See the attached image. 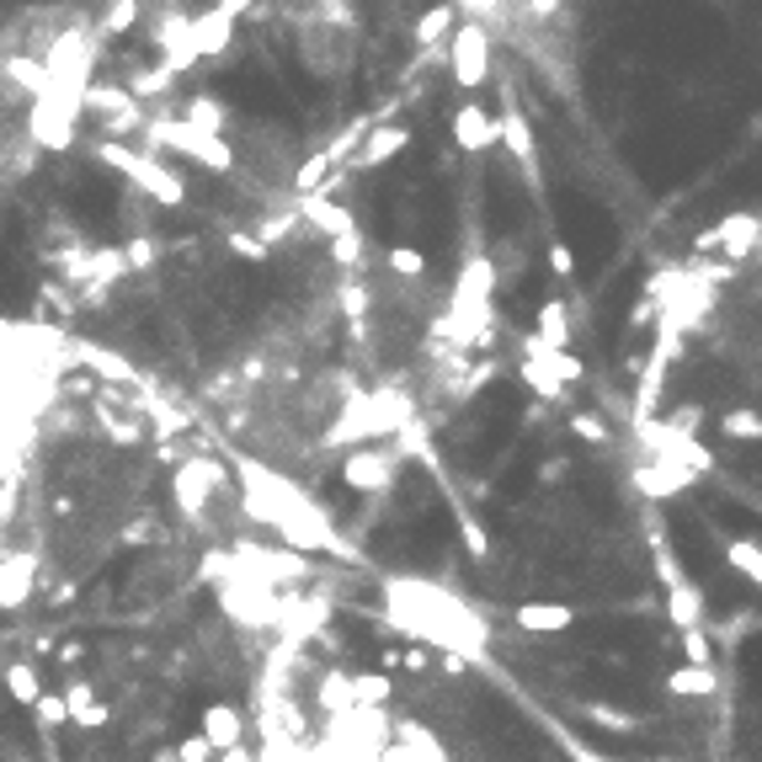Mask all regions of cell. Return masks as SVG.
Instances as JSON below:
<instances>
[{
  "label": "cell",
  "mask_w": 762,
  "mask_h": 762,
  "mask_svg": "<svg viewBox=\"0 0 762 762\" xmlns=\"http://www.w3.org/2000/svg\"><path fill=\"white\" fill-rule=\"evenodd\" d=\"M666 693H677V698H714L720 693V666H677V672H666Z\"/></svg>",
  "instance_id": "25"
},
{
  "label": "cell",
  "mask_w": 762,
  "mask_h": 762,
  "mask_svg": "<svg viewBox=\"0 0 762 762\" xmlns=\"http://www.w3.org/2000/svg\"><path fill=\"white\" fill-rule=\"evenodd\" d=\"M139 6H166V0H139Z\"/></svg>",
  "instance_id": "49"
},
{
  "label": "cell",
  "mask_w": 762,
  "mask_h": 762,
  "mask_svg": "<svg viewBox=\"0 0 762 762\" xmlns=\"http://www.w3.org/2000/svg\"><path fill=\"white\" fill-rule=\"evenodd\" d=\"M394 683L384 672H352V710H384Z\"/></svg>",
  "instance_id": "28"
},
{
  "label": "cell",
  "mask_w": 762,
  "mask_h": 762,
  "mask_svg": "<svg viewBox=\"0 0 762 762\" xmlns=\"http://www.w3.org/2000/svg\"><path fill=\"white\" fill-rule=\"evenodd\" d=\"M299 59L310 65L315 75H331L346 70L352 65V32H336V27H310L304 32V43H299Z\"/></svg>",
  "instance_id": "13"
},
{
  "label": "cell",
  "mask_w": 762,
  "mask_h": 762,
  "mask_svg": "<svg viewBox=\"0 0 762 762\" xmlns=\"http://www.w3.org/2000/svg\"><path fill=\"white\" fill-rule=\"evenodd\" d=\"M315 704L325 714H346V710H352V672H325V683H320Z\"/></svg>",
  "instance_id": "31"
},
{
  "label": "cell",
  "mask_w": 762,
  "mask_h": 762,
  "mask_svg": "<svg viewBox=\"0 0 762 762\" xmlns=\"http://www.w3.org/2000/svg\"><path fill=\"white\" fill-rule=\"evenodd\" d=\"M235 475H241L246 517L267 522L277 539H289L294 555H342V560H352V549H346L342 534L331 528L325 507L310 501L294 480H283L277 469H267L262 459H251V453H235Z\"/></svg>",
  "instance_id": "1"
},
{
  "label": "cell",
  "mask_w": 762,
  "mask_h": 762,
  "mask_svg": "<svg viewBox=\"0 0 762 762\" xmlns=\"http://www.w3.org/2000/svg\"><path fill=\"white\" fill-rule=\"evenodd\" d=\"M534 336H539L544 346H570V304L566 299H544L539 304V320H534Z\"/></svg>",
  "instance_id": "26"
},
{
  "label": "cell",
  "mask_w": 762,
  "mask_h": 762,
  "mask_svg": "<svg viewBox=\"0 0 762 762\" xmlns=\"http://www.w3.org/2000/svg\"><path fill=\"white\" fill-rule=\"evenodd\" d=\"M411 149V128L406 124H369V134L352 145V166L358 172H379V166H390L394 155H406Z\"/></svg>",
  "instance_id": "14"
},
{
  "label": "cell",
  "mask_w": 762,
  "mask_h": 762,
  "mask_svg": "<svg viewBox=\"0 0 762 762\" xmlns=\"http://www.w3.org/2000/svg\"><path fill=\"white\" fill-rule=\"evenodd\" d=\"M379 762H453L448 758V746L427 725H417V720H400L390 731V741H384V752H379Z\"/></svg>",
  "instance_id": "11"
},
{
  "label": "cell",
  "mask_w": 762,
  "mask_h": 762,
  "mask_svg": "<svg viewBox=\"0 0 762 762\" xmlns=\"http://www.w3.org/2000/svg\"><path fill=\"white\" fill-rule=\"evenodd\" d=\"M693 486V475L672 453H656L651 465H639L635 469V491L645 496V501H666V496H677V491H688Z\"/></svg>",
  "instance_id": "18"
},
{
  "label": "cell",
  "mask_w": 762,
  "mask_h": 762,
  "mask_svg": "<svg viewBox=\"0 0 762 762\" xmlns=\"http://www.w3.org/2000/svg\"><path fill=\"white\" fill-rule=\"evenodd\" d=\"M149 139L160 149H176V155H187V160H197L203 172H235L241 166V155H235V145L229 139H214V134H197V128H187L182 118H149Z\"/></svg>",
  "instance_id": "4"
},
{
  "label": "cell",
  "mask_w": 762,
  "mask_h": 762,
  "mask_svg": "<svg viewBox=\"0 0 762 762\" xmlns=\"http://www.w3.org/2000/svg\"><path fill=\"white\" fill-rule=\"evenodd\" d=\"M229 43H235V17H224V11H203V17H193V27H187V49H182V65H197V59H219V53H229Z\"/></svg>",
  "instance_id": "12"
},
{
  "label": "cell",
  "mask_w": 762,
  "mask_h": 762,
  "mask_svg": "<svg viewBox=\"0 0 762 762\" xmlns=\"http://www.w3.org/2000/svg\"><path fill=\"white\" fill-rule=\"evenodd\" d=\"M496 145H507L512 149V160H522V166L534 172L539 145H534V128H528V118H522L517 107H501V113H496Z\"/></svg>",
  "instance_id": "22"
},
{
  "label": "cell",
  "mask_w": 762,
  "mask_h": 762,
  "mask_svg": "<svg viewBox=\"0 0 762 762\" xmlns=\"http://www.w3.org/2000/svg\"><path fill=\"white\" fill-rule=\"evenodd\" d=\"M666 618L677 624V629H704V592L693 587L688 576H677V570L666 566Z\"/></svg>",
  "instance_id": "19"
},
{
  "label": "cell",
  "mask_w": 762,
  "mask_h": 762,
  "mask_svg": "<svg viewBox=\"0 0 762 762\" xmlns=\"http://www.w3.org/2000/svg\"><path fill=\"white\" fill-rule=\"evenodd\" d=\"M172 758H176V762H214V746H208L203 736H187V741H182V746L172 752Z\"/></svg>",
  "instance_id": "40"
},
{
  "label": "cell",
  "mask_w": 762,
  "mask_h": 762,
  "mask_svg": "<svg viewBox=\"0 0 762 762\" xmlns=\"http://www.w3.org/2000/svg\"><path fill=\"white\" fill-rule=\"evenodd\" d=\"M6 693H11L22 710H32V698L43 693V672H38L32 662H11L6 666Z\"/></svg>",
  "instance_id": "30"
},
{
  "label": "cell",
  "mask_w": 762,
  "mask_h": 762,
  "mask_svg": "<svg viewBox=\"0 0 762 762\" xmlns=\"http://www.w3.org/2000/svg\"><path fill=\"white\" fill-rule=\"evenodd\" d=\"M224 491V465L219 459H208V453H197V459H182L172 475V501L176 512L197 522V517L208 512V501Z\"/></svg>",
  "instance_id": "8"
},
{
  "label": "cell",
  "mask_w": 762,
  "mask_h": 762,
  "mask_svg": "<svg viewBox=\"0 0 762 762\" xmlns=\"http://www.w3.org/2000/svg\"><path fill=\"white\" fill-rule=\"evenodd\" d=\"M725 560H731V566L752 582V587L762 582V549H758V539H731V544H725Z\"/></svg>",
  "instance_id": "32"
},
{
  "label": "cell",
  "mask_w": 762,
  "mask_h": 762,
  "mask_svg": "<svg viewBox=\"0 0 762 762\" xmlns=\"http://www.w3.org/2000/svg\"><path fill=\"white\" fill-rule=\"evenodd\" d=\"M384 267H390L394 277H421V272H427V256H421V246H390L384 251Z\"/></svg>",
  "instance_id": "35"
},
{
  "label": "cell",
  "mask_w": 762,
  "mask_h": 762,
  "mask_svg": "<svg viewBox=\"0 0 762 762\" xmlns=\"http://www.w3.org/2000/svg\"><path fill=\"white\" fill-rule=\"evenodd\" d=\"M197 736L208 741L214 752H229V746H241L246 741V714L235 710V704H208L203 710V731Z\"/></svg>",
  "instance_id": "20"
},
{
  "label": "cell",
  "mask_w": 762,
  "mask_h": 762,
  "mask_svg": "<svg viewBox=\"0 0 762 762\" xmlns=\"http://www.w3.org/2000/svg\"><path fill=\"white\" fill-rule=\"evenodd\" d=\"M251 6H256V0H214V11H224V17H235V22L246 17Z\"/></svg>",
  "instance_id": "47"
},
{
  "label": "cell",
  "mask_w": 762,
  "mask_h": 762,
  "mask_svg": "<svg viewBox=\"0 0 762 762\" xmlns=\"http://www.w3.org/2000/svg\"><path fill=\"white\" fill-rule=\"evenodd\" d=\"M453 27H459V11H453L448 0H438V6H427L417 22H411V38H417L421 49H432V43H443Z\"/></svg>",
  "instance_id": "27"
},
{
  "label": "cell",
  "mask_w": 762,
  "mask_h": 762,
  "mask_svg": "<svg viewBox=\"0 0 762 762\" xmlns=\"http://www.w3.org/2000/svg\"><path fill=\"white\" fill-rule=\"evenodd\" d=\"M570 427H576L582 438H592V443H603V438H608V432H603V427H597L592 417H570Z\"/></svg>",
  "instance_id": "46"
},
{
  "label": "cell",
  "mask_w": 762,
  "mask_h": 762,
  "mask_svg": "<svg viewBox=\"0 0 762 762\" xmlns=\"http://www.w3.org/2000/svg\"><path fill=\"white\" fill-rule=\"evenodd\" d=\"M214 762H256V758H251V746H246V741H241V746H229V752H219V758H214Z\"/></svg>",
  "instance_id": "48"
},
{
  "label": "cell",
  "mask_w": 762,
  "mask_h": 762,
  "mask_svg": "<svg viewBox=\"0 0 762 762\" xmlns=\"http://www.w3.org/2000/svg\"><path fill=\"white\" fill-rule=\"evenodd\" d=\"M229 251H235V256H246V262H262V256H267V246H262L256 235H229Z\"/></svg>",
  "instance_id": "42"
},
{
  "label": "cell",
  "mask_w": 762,
  "mask_h": 762,
  "mask_svg": "<svg viewBox=\"0 0 762 762\" xmlns=\"http://www.w3.org/2000/svg\"><path fill=\"white\" fill-rule=\"evenodd\" d=\"M512 624L522 635H560V629L576 624V608L570 603H522L512 614Z\"/></svg>",
  "instance_id": "21"
},
{
  "label": "cell",
  "mask_w": 762,
  "mask_h": 762,
  "mask_svg": "<svg viewBox=\"0 0 762 762\" xmlns=\"http://www.w3.org/2000/svg\"><path fill=\"white\" fill-rule=\"evenodd\" d=\"M762 241L758 214H725L710 235H698V251H725V256H752Z\"/></svg>",
  "instance_id": "17"
},
{
  "label": "cell",
  "mask_w": 762,
  "mask_h": 762,
  "mask_svg": "<svg viewBox=\"0 0 762 762\" xmlns=\"http://www.w3.org/2000/svg\"><path fill=\"white\" fill-rule=\"evenodd\" d=\"M394 475H400V453L394 448H379V443H363V448H346L342 459V480L352 491L363 496H384L394 486Z\"/></svg>",
  "instance_id": "9"
},
{
  "label": "cell",
  "mask_w": 762,
  "mask_h": 762,
  "mask_svg": "<svg viewBox=\"0 0 762 762\" xmlns=\"http://www.w3.org/2000/svg\"><path fill=\"white\" fill-rule=\"evenodd\" d=\"M139 0H113L107 11H101V38H124V32H134V22H139Z\"/></svg>",
  "instance_id": "33"
},
{
  "label": "cell",
  "mask_w": 762,
  "mask_h": 762,
  "mask_svg": "<svg viewBox=\"0 0 762 762\" xmlns=\"http://www.w3.org/2000/svg\"><path fill=\"white\" fill-rule=\"evenodd\" d=\"M80 101L75 97H59V91H43V97H32V113H27V139L43 149V155H65L75 145V134H80Z\"/></svg>",
  "instance_id": "6"
},
{
  "label": "cell",
  "mask_w": 762,
  "mask_h": 762,
  "mask_svg": "<svg viewBox=\"0 0 762 762\" xmlns=\"http://www.w3.org/2000/svg\"><path fill=\"white\" fill-rule=\"evenodd\" d=\"M32 714H38L43 725H65V720H70V714H65V698H59V693H38V698H32Z\"/></svg>",
  "instance_id": "39"
},
{
  "label": "cell",
  "mask_w": 762,
  "mask_h": 762,
  "mask_svg": "<svg viewBox=\"0 0 762 762\" xmlns=\"http://www.w3.org/2000/svg\"><path fill=\"white\" fill-rule=\"evenodd\" d=\"M86 358H91L97 369H107V379H134V373H128V363H118L113 352H86Z\"/></svg>",
  "instance_id": "44"
},
{
  "label": "cell",
  "mask_w": 762,
  "mask_h": 762,
  "mask_svg": "<svg viewBox=\"0 0 762 762\" xmlns=\"http://www.w3.org/2000/svg\"><path fill=\"white\" fill-rule=\"evenodd\" d=\"M38 549H11V555H0V614H17L32 603V592H38Z\"/></svg>",
  "instance_id": "10"
},
{
  "label": "cell",
  "mask_w": 762,
  "mask_h": 762,
  "mask_svg": "<svg viewBox=\"0 0 762 762\" xmlns=\"http://www.w3.org/2000/svg\"><path fill=\"white\" fill-rule=\"evenodd\" d=\"M448 128H453V149H459V155H486V149H496V113H486L480 101H459Z\"/></svg>",
  "instance_id": "16"
},
{
  "label": "cell",
  "mask_w": 762,
  "mask_h": 762,
  "mask_svg": "<svg viewBox=\"0 0 762 762\" xmlns=\"http://www.w3.org/2000/svg\"><path fill=\"white\" fill-rule=\"evenodd\" d=\"M720 432H725V438H746V443H758L762 421H758V411H725V417H720Z\"/></svg>",
  "instance_id": "36"
},
{
  "label": "cell",
  "mask_w": 762,
  "mask_h": 762,
  "mask_svg": "<svg viewBox=\"0 0 762 762\" xmlns=\"http://www.w3.org/2000/svg\"><path fill=\"white\" fill-rule=\"evenodd\" d=\"M80 113H101L107 124L118 128V134H128V128L145 124V113H139V101L128 97L124 86H86V97H80ZM118 134H107V139H118Z\"/></svg>",
  "instance_id": "15"
},
{
  "label": "cell",
  "mask_w": 762,
  "mask_h": 762,
  "mask_svg": "<svg viewBox=\"0 0 762 762\" xmlns=\"http://www.w3.org/2000/svg\"><path fill=\"white\" fill-rule=\"evenodd\" d=\"M182 124L197 128V134H214V139H224V134L235 128V113H229L219 97L197 91V97H187V113H182Z\"/></svg>",
  "instance_id": "23"
},
{
  "label": "cell",
  "mask_w": 762,
  "mask_h": 762,
  "mask_svg": "<svg viewBox=\"0 0 762 762\" xmlns=\"http://www.w3.org/2000/svg\"><path fill=\"white\" fill-rule=\"evenodd\" d=\"M59 698H65V714H70L75 725H86V731H101V725H107V704H97V693H91L86 677H75Z\"/></svg>",
  "instance_id": "24"
},
{
  "label": "cell",
  "mask_w": 762,
  "mask_h": 762,
  "mask_svg": "<svg viewBox=\"0 0 762 762\" xmlns=\"http://www.w3.org/2000/svg\"><path fill=\"white\" fill-rule=\"evenodd\" d=\"M43 70H49V86L59 97L80 101L86 86H91V70H97V38L91 32H59V43L43 59Z\"/></svg>",
  "instance_id": "7"
},
{
  "label": "cell",
  "mask_w": 762,
  "mask_h": 762,
  "mask_svg": "<svg viewBox=\"0 0 762 762\" xmlns=\"http://www.w3.org/2000/svg\"><path fill=\"white\" fill-rule=\"evenodd\" d=\"M549 267H555V277H570V272H576V251H570V246H549Z\"/></svg>",
  "instance_id": "43"
},
{
  "label": "cell",
  "mask_w": 762,
  "mask_h": 762,
  "mask_svg": "<svg viewBox=\"0 0 762 762\" xmlns=\"http://www.w3.org/2000/svg\"><path fill=\"white\" fill-rule=\"evenodd\" d=\"M683 656H688L683 666H714V645H710V635H704V629H683Z\"/></svg>",
  "instance_id": "37"
},
{
  "label": "cell",
  "mask_w": 762,
  "mask_h": 762,
  "mask_svg": "<svg viewBox=\"0 0 762 762\" xmlns=\"http://www.w3.org/2000/svg\"><path fill=\"white\" fill-rule=\"evenodd\" d=\"M400 421H406V400H394V394H352L342 421L325 432V443L363 448V443H373V438H390Z\"/></svg>",
  "instance_id": "3"
},
{
  "label": "cell",
  "mask_w": 762,
  "mask_h": 762,
  "mask_svg": "<svg viewBox=\"0 0 762 762\" xmlns=\"http://www.w3.org/2000/svg\"><path fill=\"white\" fill-rule=\"evenodd\" d=\"M6 75H11V86H22L27 97H43V91H49V70H43V59H32V53H11V59H6Z\"/></svg>",
  "instance_id": "29"
},
{
  "label": "cell",
  "mask_w": 762,
  "mask_h": 762,
  "mask_svg": "<svg viewBox=\"0 0 762 762\" xmlns=\"http://www.w3.org/2000/svg\"><path fill=\"white\" fill-rule=\"evenodd\" d=\"M597 725H614V731H635V720L629 714H618V710H587Z\"/></svg>",
  "instance_id": "45"
},
{
  "label": "cell",
  "mask_w": 762,
  "mask_h": 762,
  "mask_svg": "<svg viewBox=\"0 0 762 762\" xmlns=\"http://www.w3.org/2000/svg\"><path fill=\"white\" fill-rule=\"evenodd\" d=\"M496 70V38L491 27L480 22H459L448 32V75H453V86H465V91H480Z\"/></svg>",
  "instance_id": "5"
},
{
  "label": "cell",
  "mask_w": 762,
  "mask_h": 762,
  "mask_svg": "<svg viewBox=\"0 0 762 762\" xmlns=\"http://www.w3.org/2000/svg\"><path fill=\"white\" fill-rule=\"evenodd\" d=\"M448 6H453V11H459V22H491L496 11H501V0H448Z\"/></svg>",
  "instance_id": "38"
},
{
  "label": "cell",
  "mask_w": 762,
  "mask_h": 762,
  "mask_svg": "<svg viewBox=\"0 0 762 762\" xmlns=\"http://www.w3.org/2000/svg\"><path fill=\"white\" fill-rule=\"evenodd\" d=\"M91 160H101L107 172L128 176V182L145 197H155L160 208H182V203H187V182H182L166 160H155L149 149H134L128 139H97V145H91Z\"/></svg>",
  "instance_id": "2"
},
{
  "label": "cell",
  "mask_w": 762,
  "mask_h": 762,
  "mask_svg": "<svg viewBox=\"0 0 762 762\" xmlns=\"http://www.w3.org/2000/svg\"><path fill=\"white\" fill-rule=\"evenodd\" d=\"M331 246H336V262H342V267L363 262V235H352V229H346V235H336Z\"/></svg>",
  "instance_id": "41"
},
{
  "label": "cell",
  "mask_w": 762,
  "mask_h": 762,
  "mask_svg": "<svg viewBox=\"0 0 762 762\" xmlns=\"http://www.w3.org/2000/svg\"><path fill=\"white\" fill-rule=\"evenodd\" d=\"M172 86H176V70H166V65H155L149 75H134V80H128L124 91H128L134 101H145V97H160V91H172Z\"/></svg>",
  "instance_id": "34"
}]
</instances>
